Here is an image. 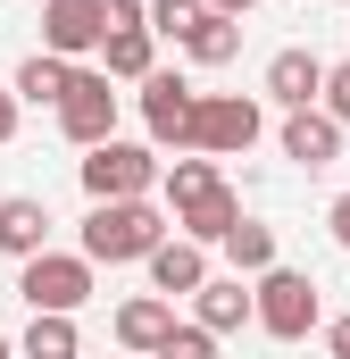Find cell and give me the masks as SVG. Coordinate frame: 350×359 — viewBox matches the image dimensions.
Masks as SVG:
<instances>
[{
	"label": "cell",
	"mask_w": 350,
	"mask_h": 359,
	"mask_svg": "<svg viewBox=\"0 0 350 359\" xmlns=\"http://www.w3.org/2000/svg\"><path fill=\"white\" fill-rule=\"evenodd\" d=\"M100 34H108V17H100V0H42V50L50 59H84L100 50Z\"/></svg>",
	"instance_id": "8"
},
{
	"label": "cell",
	"mask_w": 350,
	"mask_h": 359,
	"mask_svg": "<svg viewBox=\"0 0 350 359\" xmlns=\"http://www.w3.org/2000/svg\"><path fill=\"white\" fill-rule=\"evenodd\" d=\"M0 359H17V343H8V334H0Z\"/></svg>",
	"instance_id": "29"
},
{
	"label": "cell",
	"mask_w": 350,
	"mask_h": 359,
	"mask_svg": "<svg viewBox=\"0 0 350 359\" xmlns=\"http://www.w3.org/2000/svg\"><path fill=\"white\" fill-rule=\"evenodd\" d=\"M251 326H259L267 343H309L317 326H326V301H317V284L300 268H275L267 276H251Z\"/></svg>",
	"instance_id": "2"
},
{
	"label": "cell",
	"mask_w": 350,
	"mask_h": 359,
	"mask_svg": "<svg viewBox=\"0 0 350 359\" xmlns=\"http://www.w3.org/2000/svg\"><path fill=\"white\" fill-rule=\"evenodd\" d=\"M225 184V168L217 159H200V151H183L175 168H159V192H167V209H192V201H209Z\"/></svg>",
	"instance_id": "19"
},
{
	"label": "cell",
	"mask_w": 350,
	"mask_h": 359,
	"mask_svg": "<svg viewBox=\"0 0 350 359\" xmlns=\"http://www.w3.org/2000/svg\"><path fill=\"white\" fill-rule=\"evenodd\" d=\"M59 134H67L76 151H92V142L117 134V92H108L100 67H76V76H67V92H59Z\"/></svg>",
	"instance_id": "6"
},
{
	"label": "cell",
	"mask_w": 350,
	"mask_h": 359,
	"mask_svg": "<svg viewBox=\"0 0 350 359\" xmlns=\"http://www.w3.org/2000/svg\"><path fill=\"white\" fill-rule=\"evenodd\" d=\"M84 201H159V151L150 142H92L84 151Z\"/></svg>",
	"instance_id": "4"
},
{
	"label": "cell",
	"mask_w": 350,
	"mask_h": 359,
	"mask_svg": "<svg viewBox=\"0 0 350 359\" xmlns=\"http://www.w3.org/2000/svg\"><path fill=\"white\" fill-rule=\"evenodd\" d=\"M17 359H84L76 318H34V326H25V343H17Z\"/></svg>",
	"instance_id": "21"
},
{
	"label": "cell",
	"mask_w": 350,
	"mask_h": 359,
	"mask_svg": "<svg viewBox=\"0 0 350 359\" xmlns=\"http://www.w3.org/2000/svg\"><path fill=\"white\" fill-rule=\"evenodd\" d=\"M192 109H200V92L183 84L175 67H150V76H142V126H150V142L183 151V142H192Z\"/></svg>",
	"instance_id": "7"
},
{
	"label": "cell",
	"mask_w": 350,
	"mask_h": 359,
	"mask_svg": "<svg viewBox=\"0 0 350 359\" xmlns=\"http://www.w3.org/2000/svg\"><path fill=\"white\" fill-rule=\"evenodd\" d=\"M192 326L200 334H242L251 326V276H200V292H192Z\"/></svg>",
	"instance_id": "10"
},
{
	"label": "cell",
	"mask_w": 350,
	"mask_h": 359,
	"mask_svg": "<svg viewBox=\"0 0 350 359\" xmlns=\"http://www.w3.org/2000/svg\"><path fill=\"white\" fill-rule=\"evenodd\" d=\"M142 17H150V34H167V42H183V34H192V25H200L209 8H200V0H142Z\"/></svg>",
	"instance_id": "22"
},
{
	"label": "cell",
	"mask_w": 350,
	"mask_h": 359,
	"mask_svg": "<svg viewBox=\"0 0 350 359\" xmlns=\"http://www.w3.org/2000/svg\"><path fill=\"white\" fill-rule=\"evenodd\" d=\"M326 234L350 251V192H334V209H326Z\"/></svg>",
	"instance_id": "25"
},
{
	"label": "cell",
	"mask_w": 350,
	"mask_h": 359,
	"mask_svg": "<svg viewBox=\"0 0 350 359\" xmlns=\"http://www.w3.org/2000/svg\"><path fill=\"white\" fill-rule=\"evenodd\" d=\"M8 134H17V92L0 84V142H8Z\"/></svg>",
	"instance_id": "27"
},
{
	"label": "cell",
	"mask_w": 350,
	"mask_h": 359,
	"mask_svg": "<svg viewBox=\"0 0 350 359\" xmlns=\"http://www.w3.org/2000/svg\"><path fill=\"white\" fill-rule=\"evenodd\" d=\"M175 226H183V243H200V251H209V243H225V234L242 226V192H234V184H217L209 201L175 209Z\"/></svg>",
	"instance_id": "16"
},
{
	"label": "cell",
	"mask_w": 350,
	"mask_h": 359,
	"mask_svg": "<svg viewBox=\"0 0 350 359\" xmlns=\"http://www.w3.org/2000/svg\"><path fill=\"white\" fill-rule=\"evenodd\" d=\"M34 251H50V209L34 192H8L0 201V259H34Z\"/></svg>",
	"instance_id": "13"
},
{
	"label": "cell",
	"mask_w": 350,
	"mask_h": 359,
	"mask_svg": "<svg viewBox=\"0 0 350 359\" xmlns=\"http://www.w3.org/2000/svg\"><path fill=\"white\" fill-rule=\"evenodd\" d=\"M259 92L275 100V109H317V92H326V59L292 42V50H275V59H267Z\"/></svg>",
	"instance_id": "9"
},
{
	"label": "cell",
	"mask_w": 350,
	"mask_h": 359,
	"mask_svg": "<svg viewBox=\"0 0 350 359\" xmlns=\"http://www.w3.org/2000/svg\"><path fill=\"white\" fill-rule=\"evenodd\" d=\"M259 134H267V109L251 100V92H200L192 142H183V151H200V159H242Z\"/></svg>",
	"instance_id": "5"
},
{
	"label": "cell",
	"mask_w": 350,
	"mask_h": 359,
	"mask_svg": "<svg viewBox=\"0 0 350 359\" xmlns=\"http://www.w3.org/2000/svg\"><path fill=\"white\" fill-rule=\"evenodd\" d=\"M167 326H175V301H159V292H134V301H117V343L134 359H150L159 343H167Z\"/></svg>",
	"instance_id": "14"
},
{
	"label": "cell",
	"mask_w": 350,
	"mask_h": 359,
	"mask_svg": "<svg viewBox=\"0 0 350 359\" xmlns=\"http://www.w3.org/2000/svg\"><path fill=\"white\" fill-rule=\"evenodd\" d=\"M175 50H183L192 67H225V59L242 50V17H217V8H209V17H200V25H192Z\"/></svg>",
	"instance_id": "18"
},
{
	"label": "cell",
	"mask_w": 350,
	"mask_h": 359,
	"mask_svg": "<svg viewBox=\"0 0 350 359\" xmlns=\"http://www.w3.org/2000/svg\"><path fill=\"white\" fill-rule=\"evenodd\" d=\"M142 268H150V292H159V301H192V292H200V276H209V251H200V243H183V234H167Z\"/></svg>",
	"instance_id": "12"
},
{
	"label": "cell",
	"mask_w": 350,
	"mask_h": 359,
	"mask_svg": "<svg viewBox=\"0 0 350 359\" xmlns=\"http://www.w3.org/2000/svg\"><path fill=\"white\" fill-rule=\"evenodd\" d=\"M200 8H217V17H251L259 0H200Z\"/></svg>",
	"instance_id": "28"
},
{
	"label": "cell",
	"mask_w": 350,
	"mask_h": 359,
	"mask_svg": "<svg viewBox=\"0 0 350 359\" xmlns=\"http://www.w3.org/2000/svg\"><path fill=\"white\" fill-rule=\"evenodd\" d=\"M167 243V209L159 201H92V217H84V251L92 268H134V259H150Z\"/></svg>",
	"instance_id": "1"
},
{
	"label": "cell",
	"mask_w": 350,
	"mask_h": 359,
	"mask_svg": "<svg viewBox=\"0 0 350 359\" xmlns=\"http://www.w3.org/2000/svg\"><path fill=\"white\" fill-rule=\"evenodd\" d=\"M150 42H159L150 25H108V34H100V59H108L100 76H108V84H142V76L159 67V50H150Z\"/></svg>",
	"instance_id": "15"
},
{
	"label": "cell",
	"mask_w": 350,
	"mask_h": 359,
	"mask_svg": "<svg viewBox=\"0 0 350 359\" xmlns=\"http://www.w3.org/2000/svg\"><path fill=\"white\" fill-rule=\"evenodd\" d=\"M150 359H217V334H200V326H167V343Z\"/></svg>",
	"instance_id": "23"
},
{
	"label": "cell",
	"mask_w": 350,
	"mask_h": 359,
	"mask_svg": "<svg viewBox=\"0 0 350 359\" xmlns=\"http://www.w3.org/2000/svg\"><path fill=\"white\" fill-rule=\"evenodd\" d=\"M217 251L234 259V276H267V268H275V226H259V217H242V226H234V234H225Z\"/></svg>",
	"instance_id": "20"
},
{
	"label": "cell",
	"mask_w": 350,
	"mask_h": 359,
	"mask_svg": "<svg viewBox=\"0 0 350 359\" xmlns=\"http://www.w3.org/2000/svg\"><path fill=\"white\" fill-rule=\"evenodd\" d=\"M275 142H284L292 168H334V159H342V126H334L326 109H284V134H275Z\"/></svg>",
	"instance_id": "11"
},
{
	"label": "cell",
	"mask_w": 350,
	"mask_h": 359,
	"mask_svg": "<svg viewBox=\"0 0 350 359\" xmlns=\"http://www.w3.org/2000/svg\"><path fill=\"white\" fill-rule=\"evenodd\" d=\"M17 301L34 318H76L92 301V259L84 251H34V259H17Z\"/></svg>",
	"instance_id": "3"
},
{
	"label": "cell",
	"mask_w": 350,
	"mask_h": 359,
	"mask_svg": "<svg viewBox=\"0 0 350 359\" xmlns=\"http://www.w3.org/2000/svg\"><path fill=\"white\" fill-rule=\"evenodd\" d=\"M67 59H50V50H34L17 76H8V92H17V109H59V92H67Z\"/></svg>",
	"instance_id": "17"
},
{
	"label": "cell",
	"mask_w": 350,
	"mask_h": 359,
	"mask_svg": "<svg viewBox=\"0 0 350 359\" xmlns=\"http://www.w3.org/2000/svg\"><path fill=\"white\" fill-rule=\"evenodd\" d=\"M317 334H326V351H334V359H350V318H326Z\"/></svg>",
	"instance_id": "26"
},
{
	"label": "cell",
	"mask_w": 350,
	"mask_h": 359,
	"mask_svg": "<svg viewBox=\"0 0 350 359\" xmlns=\"http://www.w3.org/2000/svg\"><path fill=\"white\" fill-rule=\"evenodd\" d=\"M317 109H326V117L350 134V59H342V67H326V92H317Z\"/></svg>",
	"instance_id": "24"
}]
</instances>
